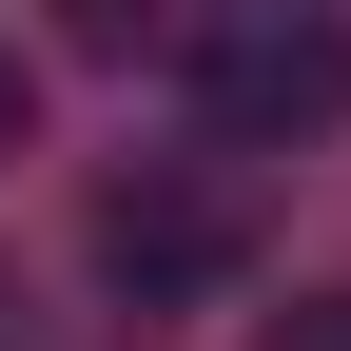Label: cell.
<instances>
[{
	"instance_id": "5b68a950",
	"label": "cell",
	"mask_w": 351,
	"mask_h": 351,
	"mask_svg": "<svg viewBox=\"0 0 351 351\" xmlns=\"http://www.w3.org/2000/svg\"><path fill=\"white\" fill-rule=\"evenodd\" d=\"M0 351H20V293H0Z\"/></svg>"
},
{
	"instance_id": "3957f363",
	"label": "cell",
	"mask_w": 351,
	"mask_h": 351,
	"mask_svg": "<svg viewBox=\"0 0 351 351\" xmlns=\"http://www.w3.org/2000/svg\"><path fill=\"white\" fill-rule=\"evenodd\" d=\"M254 351H351V293H293V313L254 332Z\"/></svg>"
},
{
	"instance_id": "7a4b0ae2",
	"label": "cell",
	"mask_w": 351,
	"mask_h": 351,
	"mask_svg": "<svg viewBox=\"0 0 351 351\" xmlns=\"http://www.w3.org/2000/svg\"><path fill=\"white\" fill-rule=\"evenodd\" d=\"M98 274L137 293V313L234 293V274H254V176H234V156H137V176L98 195Z\"/></svg>"
},
{
	"instance_id": "6da1fadb",
	"label": "cell",
	"mask_w": 351,
	"mask_h": 351,
	"mask_svg": "<svg viewBox=\"0 0 351 351\" xmlns=\"http://www.w3.org/2000/svg\"><path fill=\"white\" fill-rule=\"evenodd\" d=\"M156 59H176V98H195L215 156H293V137L351 117V20H313V0H215V20H176Z\"/></svg>"
},
{
	"instance_id": "277c9868",
	"label": "cell",
	"mask_w": 351,
	"mask_h": 351,
	"mask_svg": "<svg viewBox=\"0 0 351 351\" xmlns=\"http://www.w3.org/2000/svg\"><path fill=\"white\" fill-rule=\"evenodd\" d=\"M20 137H39V59L0 39V156H20Z\"/></svg>"
}]
</instances>
